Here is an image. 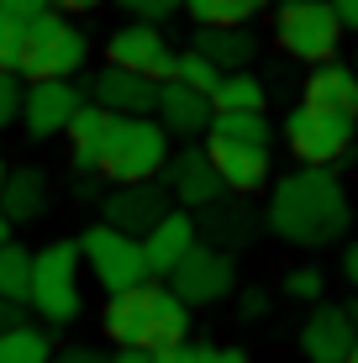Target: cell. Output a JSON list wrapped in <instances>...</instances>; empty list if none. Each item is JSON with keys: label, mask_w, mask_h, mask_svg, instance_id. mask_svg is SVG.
Here are the masks:
<instances>
[{"label": "cell", "mask_w": 358, "mask_h": 363, "mask_svg": "<svg viewBox=\"0 0 358 363\" xmlns=\"http://www.w3.org/2000/svg\"><path fill=\"white\" fill-rule=\"evenodd\" d=\"M264 106H269V90L253 69L248 74H221V84L211 90L216 116H264Z\"/></svg>", "instance_id": "24"}, {"label": "cell", "mask_w": 358, "mask_h": 363, "mask_svg": "<svg viewBox=\"0 0 358 363\" xmlns=\"http://www.w3.org/2000/svg\"><path fill=\"white\" fill-rule=\"evenodd\" d=\"M111 363H153V353H142V347H116Z\"/></svg>", "instance_id": "41"}, {"label": "cell", "mask_w": 358, "mask_h": 363, "mask_svg": "<svg viewBox=\"0 0 358 363\" xmlns=\"http://www.w3.org/2000/svg\"><path fill=\"white\" fill-rule=\"evenodd\" d=\"M206 153H211L227 195L248 200L269 184V169H274V127L269 116H211Z\"/></svg>", "instance_id": "3"}, {"label": "cell", "mask_w": 358, "mask_h": 363, "mask_svg": "<svg viewBox=\"0 0 358 363\" xmlns=\"http://www.w3.org/2000/svg\"><path fill=\"white\" fill-rule=\"evenodd\" d=\"M21 53H27V27L0 16V74H21Z\"/></svg>", "instance_id": "31"}, {"label": "cell", "mask_w": 358, "mask_h": 363, "mask_svg": "<svg viewBox=\"0 0 358 363\" xmlns=\"http://www.w3.org/2000/svg\"><path fill=\"white\" fill-rule=\"evenodd\" d=\"M206 353H211V342H179V347L153 353V363H206Z\"/></svg>", "instance_id": "35"}, {"label": "cell", "mask_w": 358, "mask_h": 363, "mask_svg": "<svg viewBox=\"0 0 358 363\" xmlns=\"http://www.w3.org/2000/svg\"><path fill=\"white\" fill-rule=\"evenodd\" d=\"M95 6H106V0H53L58 16H64V11H95Z\"/></svg>", "instance_id": "42"}, {"label": "cell", "mask_w": 358, "mask_h": 363, "mask_svg": "<svg viewBox=\"0 0 358 363\" xmlns=\"http://www.w3.org/2000/svg\"><path fill=\"white\" fill-rule=\"evenodd\" d=\"M274 43L295 64H311V69L337 64L342 21L332 11V0H279L274 6Z\"/></svg>", "instance_id": "4"}, {"label": "cell", "mask_w": 358, "mask_h": 363, "mask_svg": "<svg viewBox=\"0 0 358 363\" xmlns=\"http://www.w3.org/2000/svg\"><path fill=\"white\" fill-rule=\"evenodd\" d=\"M195 53L206 58V64H216L221 74H248L253 58L264 53V43L248 32V27H221V32H195Z\"/></svg>", "instance_id": "21"}, {"label": "cell", "mask_w": 358, "mask_h": 363, "mask_svg": "<svg viewBox=\"0 0 358 363\" xmlns=\"http://www.w3.org/2000/svg\"><path fill=\"white\" fill-rule=\"evenodd\" d=\"M164 190L169 200H179V211H206V206H216L221 195H227V184H221V174L211 164V153H206V143H190V147H179L174 158H169V169H164Z\"/></svg>", "instance_id": "14"}, {"label": "cell", "mask_w": 358, "mask_h": 363, "mask_svg": "<svg viewBox=\"0 0 358 363\" xmlns=\"http://www.w3.org/2000/svg\"><path fill=\"white\" fill-rule=\"evenodd\" d=\"M53 363H111V353H101V347H58Z\"/></svg>", "instance_id": "36"}, {"label": "cell", "mask_w": 358, "mask_h": 363, "mask_svg": "<svg viewBox=\"0 0 358 363\" xmlns=\"http://www.w3.org/2000/svg\"><path fill=\"white\" fill-rule=\"evenodd\" d=\"M342 274H348V284L358 290V237H353L348 247H342Z\"/></svg>", "instance_id": "39"}, {"label": "cell", "mask_w": 358, "mask_h": 363, "mask_svg": "<svg viewBox=\"0 0 358 363\" xmlns=\"http://www.w3.org/2000/svg\"><path fill=\"white\" fill-rule=\"evenodd\" d=\"M84 106H90V95L74 79L27 84V90H21V127H27V137H64Z\"/></svg>", "instance_id": "12"}, {"label": "cell", "mask_w": 358, "mask_h": 363, "mask_svg": "<svg viewBox=\"0 0 358 363\" xmlns=\"http://www.w3.org/2000/svg\"><path fill=\"white\" fill-rule=\"evenodd\" d=\"M206 363H248V353H242V347H211Z\"/></svg>", "instance_id": "40"}, {"label": "cell", "mask_w": 358, "mask_h": 363, "mask_svg": "<svg viewBox=\"0 0 358 363\" xmlns=\"http://www.w3.org/2000/svg\"><path fill=\"white\" fill-rule=\"evenodd\" d=\"M348 221H353V206L332 169H295L269 184L264 227L290 247H327L337 237H348Z\"/></svg>", "instance_id": "1"}, {"label": "cell", "mask_w": 358, "mask_h": 363, "mask_svg": "<svg viewBox=\"0 0 358 363\" xmlns=\"http://www.w3.org/2000/svg\"><path fill=\"white\" fill-rule=\"evenodd\" d=\"M169 158H174V137L158 127L153 116H132L121 127L116 147H111L101 179H111V190L116 184H153V179H164Z\"/></svg>", "instance_id": "8"}, {"label": "cell", "mask_w": 358, "mask_h": 363, "mask_svg": "<svg viewBox=\"0 0 358 363\" xmlns=\"http://www.w3.org/2000/svg\"><path fill=\"white\" fill-rule=\"evenodd\" d=\"M348 363H358V342H353V353H348Z\"/></svg>", "instance_id": "45"}, {"label": "cell", "mask_w": 358, "mask_h": 363, "mask_svg": "<svg viewBox=\"0 0 358 363\" xmlns=\"http://www.w3.org/2000/svg\"><path fill=\"white\" fill-rule=\"evenodd\" d=\"M27 306L47 327L79 321L84 295H79V242H74V237H58V242H47V247L32 253V300Z\"/></svg>", "instance_id": "5"}, {"label": "cell", "mask_w": 358, "mask_h": 363, "mask_svg": "<svg viewBox=\"0 0 358 363\" xmlns=\"http://www.w3.org/2000/svg\"><path fill=\"white\" fill-rule=\"evenodd\" d=\"M358 342V311L353 306H332V300H322V306H311V316L301 321V353L306 363H348Z\"/></svg>", "instance_id": "15"}, {"label": "cell", "mask_w": 358, "mask_h": 363, "mask_svg": "<svg viewBox=\"0 0 358 363\" xmlns=\"http://www.w3.org/2000/svg\"><path fill=\"white\" fill-rule=\"evenodd\" d=\"M6 242H11V221L0 216V247H6Z\"/></svg>", "instance_id": "43"}, {"label": "cell", "mask_w": 358, "mask_h": 363, "mask_svg": "<svg viewBox=\"0 0 358 363\" xmlns=\"http://www.w3.org/2000/svg\"><path fill=\"white\" fill-rule=\"evenodd\" d=\"M332 11H337V21L348 32H358V0H332Z\"/></svg>", "instance_id": "38"}, {"label": "cell", "mask_w": 358, "mask_h": 363, "mask_svg": "<svg viewBox=\"0 0 358 363\" xmlns=\"http://www.w3.org/2000/svg\"><path fill=\"white\" fill-rule=\"evenodd\" d=\"M253 6H258V11H264V6H269V0H253Z\"/></svg>", "instance_id": "46"}, {"label": "cell", "mask_w": 358, "mask_h": 363, "mask_svg": "<svg viewBox=\"0 0 358 363\" xmlns=\"http://www.w3.org/2000/svg\"><path fill=\"white\" fill-rule=\"evenodd\" d=\"M0 363H53V337L27 321V327L0 337Z\"/></svg>", "instance_id": "27"}, {"label": "cell", "mask_w": 358, "mask_h": 363, "mask_svg": "<svg viewBox=\"0 0 358 363\" xmlns=\"http://www.w3.org/2000/svg\"><path fill=\"white\" fill-rule=\"evenodd\" d=\"M74 242H79V264L95 274V284L106 290V300L153 279V274H147V258H142V242L127 237V232H116V227H106V221L84 227Z\"/></svg>", "instance_id": "7"}, {"label": "cell", "mask_w": 358, "mask_h": 363, "mask_svg": "<svg viewBox=\"0 0 358 363\" xmlns=\"http://www.w3.org/2000/svg\"><path fill=\"white\" fill-rule=\"evenodd\" d=\"M211 100L206 95H195V90H184V84H158V111H153V121L164 127L169 137H206V127H211Z\"/></svg>", "instance_id": "20"}, {"label": "cell", "mask_w": 358, "mask_h": 363, "mask_svg": "<svg viewBox=\"0 0 358 363\" xmlns=\"http://www.w3.org/2000/svg\"><path fill=\"white\" fill-rule=\"evenodd\" d=\"M6 174H11V169H6V158H0V190H6Z\"/></svg>", "instance_id": "44"}, {"label": "cell", "mask_w": 358, "mask_h": 363, "mask_svg": "<svg viewBox=\"0 0 358 363\" xmlns=\"http://www.w3.org/2000/svg\"><path fill=\"white\" fill-rule=\"evenodd\" d=\"M53 11V0H0V16H11V21H37V16H47Z\"/></svg>", "instance_id": "34"}, {"label": "cell", "mask_w": 358, "mask_h": 363, "mask_svg": "<svg viewBox=\"0 0 358 363\" xmlns=\"http://www.w3.org/2000/svg\"><path fill=\"white\" fill-rule=\"evenodd\" d=\"M90 58V37L74 27L69 16L47 11V16L27 21V53H21V79L47 84V79H74Z\"/></svg>", "instance_id": "6"}, {"label": "cell", "mask_w": 358, "mask_h": 363, "mask_svg": "<svg viewBox=\"0 0 358 363\" xmlns=\"http://www.w3.org/2000/svg\"><path fill=\"white\" fill-rule=\"evenodd\" d=\"M21 90H27V84H21L16 74H0V132H6L11 121H21Z\"/></svg>", "instance_id": "32"}, {"label": "cell", "mask_w": 358, "mask_h": 363, "mask_svg": "<svg viewBox=\"0 0 358 363\" xmlns=\"http://www.w3.org/2000/svg\"><path fill=\"white\" fill-rule=\"evenodd\" d=\"M174 84H184V90H195V95L211 100V90L221 84V69H216V64H206V58L190 48V53H179V58H174Z\"/></svg>", "instance_id": "28"}, {"label": "cell", "mask_w": 358, "mask_h": 363, "mask_svg": "<svg viewBox=\"0 0 358 363\" xmlns=\"http://www.w3.org/2000/svg\"><path fill=\"white\" fill-rule=\"evenodd\" d=\"M169 211L174 206H169L164 179H153V184H116V190L101 195V221L116 227V232H127V237H138V242L169 216Z\"/></svg>", "instance_id": "13"}, {"label": "cell", "mask_w": 358, "mask_h": 363, "mask_svg": "<svg viewBox=\"0 0 358 363\" xmlns=\"http://www.w3.org/2000/svg\"><path fill=\"white\" fill-rule=\"evenodd\" d=\"M201 242V232H195V216L190 211H169L164 221H158L153 232L142 237V258H147V274H158V279H169L179 264H184V253Z\"/></svg>", "instance_id": "19"}, {"label": "cell", "mask_w": 358, "mask_h": 363, "mask_svg": "<svg viewBox=\"0 0 358 363\" xmlns=\"http://www.w3.org/2000/svg\"><path fill=\"white\" fill-rule=\"evenodd\" d=\"M0 300H16V306L32 300V247L21 242L0 247Z\"/></svg>", "instance_id": "26"}, {"label": "cell", "mask_w": 358, "mask_h": 363, "mask_svg": "<svg viewBox=\"0 0 358 363\" xmlns=\"http://www.w3.org/2000/svg\"><path fill=\"white\" fill-rule=\"evenodd\" d=\"M27 311H32V306H16V300H0V337H6V332H16V327H27Z\"/></svg>", "instance_id": "37"}, {"label": "cell", "mask_w": 358, "mask_h": 363, "mask_svg": "<svg viewBox=\"0 0 358 363\" xmlns=\"http://www.w3.org/2000/svg\"><path fill=\"white\" fill-rule=\"evenodd\" d=\"M174 48H169L164 27H138V21H127V27H116L106 37V64L121 69V74H138V79H153V84H169L174 79Z\"/></svg>", "instance_id": "10"}, {"label": "cell", "mask_w": 358, "mask_h": 363, "mask_svg": "<svg viewBox=\"0 0 358 363\" xmlns=\"http://www.w3.org/2000/svg\"><path fill=\"white\" fill-rule=\"evenodd\" d=\"M195 232H201V242L206 247H216V253H237V247H248L258 232H264V216L248 206V200H237V195H221L216 206H206V211H195Z\"/></svg>", "instance_id": "16"}, {"label": "cell", "mask_w": 358, "mask_h": 363, "mask_svg": "<svg viewBox=\"0 0 358 363\" xmlns=\"http://www.w3.org/2000/svg\"><path fill=\"white\" fill-rule=\"evenodd\" d=\"M169 290H174L179 306H216V300H227L237 290V264H232L227 253H216V247L195 242L190 253H184V264L169 274Z\"/></svg>", "instance_id": "11"}, {"label": "cell", "mask_w": 358, "mask_h": 363, "mask_svg": "<svg viewBox=\"0 0 358 363\" xmlns=\"http://www.w3.org/2000/svg\"><path fill=\"white\" fill-rule=\"evenodd\" d=\"M47 211V174L21 164L6 174V190H0V216L11 221V227H27V221H37Z\"/></svg>", "instance_id": "22"}, {"label": "cell", "mask_w": 358, "mask_h": 363, "mask_svg": "<svg viewBox=\"0 0 358 363\" xmlns=\"http://www.w3.org/2000/svg\"><path fill=\"white\" fill-rule=\"evenodd\" d=\"M121 127H127L121 116H111L101 106H84L79 116H74V127H69V158L84 174H101L111 147H116V137H121Z\"/></svg>", "instance_id": "18"}, {"label": "cell", "mask_w": 358, "mask_h": 363, "mask_svg": "<svg viewBox=\"0 0 358 363\" xmlns=\"http://www.w3.org/2000/svg\"><path fill=\"white\" fill-rule=\"evenodd\" d=\"M285 295L301 300V306H322V300H327V274L316 269V264L290 269V274H285Z\"/></svg>", "instance_id": "29"}, {"label": "cell", "mask_w": 358, "mask_h": 363, "mask_svg": "<svg viewBox=\"0 0 358 363\" xmlns=\"http://www.w3.org/2000/svg\"><path fill=\"white\" fill-rule=\"evenodd\" d=\"M353 137H358V121L353 116H337V111H316V106H295L285 116V143L290 153L301 158V169H332L353 153Z\"/></svg>", "instance_id": "9"}, {"label": "cell", "mask_w": 358, "mask_h": 363, "mask_svg": "<svg viewBox=\"0 0 358 363\" xmlns=\"http://www.w3.org/2000/svg\"><path fill=\"white\" fill-rule=\"evenodd\" d=\"M116 11H127L138 27H164L169 16L184 11V0H116Z\"/></svg>", "instance_id": "30"}, {"label": "cell", "mask_w": 358, "mask_h": 363, "mask_svg": "<svg viewBox=\"0 0 358 363\" xmlns=\"http://www.w3.org/2000/svg\"><path fill=\"white\" fill-rule=\"evenodd\" d=\"M306 106L337 111V116H353V121H358V74H353L348 64H322V69H311V79H306Z\"/></svg>", "instance_id": "23"}, {"label": "cell", "mask_w": 358, "mask_h": 363, "mask_svg": "<svg viewBox=\"0 0 358 363\" xmlns=\"http://www.w3.org/2000/svg\"><path fill=\"white\" fill-rule=\"evenodd\" d=\"M90 106H101L111 111V116H121V121H132V116H153L158 111V84L153 79H138V74H121V69H101L90 79Z\"/></svg>", "instance_id": "17"}, {"label": "cell", "mask_w": 358, "mask_h": 363, "mask_svg": "<svg viewBox=\"0 0 358 363\" xmlns=\"http://www.w3.org/2000/svg\"><path fill=\"white\" fill-rule=\"evenodd\" d=\"M101 332L116 347H142V353H164V347L190 342V306H179L169 284H138L127 295H111L101 311Z\"/></svg>", "instance_id": "2"}, {"label": "cell", "mask_w": 358, "mask_h": 363, "mask_svg": "<svg viewBox=\"0 0 358 363\" xmlns=\"http://www.w3.org/2000/svg\"><path fill=\"white\" fill-rule=\"evenodd\" d=\"M184 16L195 21V32H221V27H248L258 6L253 0H184Z\"/></svg>", "instance_id": "25"}, {"label": "cell", "mask_w": 358, "mask_h": 363, "mask_svg": "<svg viewBox=\"0 0 358 363\" xmlns=\"http://www.w3.org/2000/svg\"><path fill=\"white\" fill-rule=\"evenodd\" d=\"M237 316H242V321H264V316H269V290H264V284L237 290Z\"/></svg>", "instance_id": "33"}]
</instances>
